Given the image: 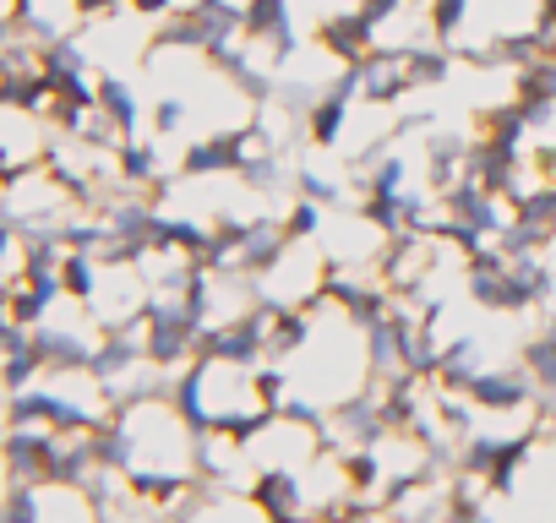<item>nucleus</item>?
Returning <instances> with one entry per match:
<instances>
[{
  "instance_id": "1",
  "label": "nucleus",
  "mask_w": 556,
  "mask_h": 523,
  "mask_svg": "<svg viewBox=\"0 0 556 523\" xmlns=\"http://www.w3.org/2000/svg\"><path fill=\"white\" fill-rule=\"evenodd\" d=\"M169 404L180 409V420L191 431H235V436L256 431L273 414V404L262 393V377L251 366H229V360H207V355H197L175 377Z\"/></svg>"
},
{
  "instance_id": "2",
  "label": "nucleus",
  "mask_w": 556,
  "mask_h": 523,
  "mask_svg": "<svg viewBox=\"0 0 556 523\" xmlns=\"http://www.w3.org/2000/svg\"><path fill=\"white\" fill-rule=\"evenodd\" d=\"M355 82H361V104H371V110H393V104H404L409 93H415V82H409V50H371L361 66H355Z\"/></svg>"
},
{
  "instance_id": "3",
  "label": "nucleus",
  "mask_w": 556,
  "mask_h": 523,
  "mask_svg": "<svg viewBox=\"0 0 556 523\" xmlns=\"http://www.w3.org/2000/svg\"><path fill=\"white\" fill-rule=\"evenodd\" d=\"M317 44H323L339 66H361V61L377 50V23H371L361 7H339V12H328V17H323Z\"/></svg>"
},
{
  "instance_id": "4",
  "label": "nucleus",
  "mask_w": 556,
  "mask_h": 523,
  "mask_svg": "<svg viewBox=\"0 0 556 523\" xmlns=\"http://www.w3.org/2000/svg\"><path fill=\"white\" fill-rule=\"evenodd\" d=\"M458 290L469 295V306L491 311V317H513V290H507V262L502 251L491 256H469L458 268Z\"/></svg>"
},
{
  "instance_id": "5",
  "label": "nucleus",
  "mask_w": 556,
  "mask_h": 523,
  "mask_svg": "<svg viewBox=\"0 0 556 523\" xmlns=\"http://www.w3.org/2000/svg\"><path fill=\"white\" fill-rule=\"evenodd\" d=\"M186 180H235V131H202L180 148Z\"/></svg>"
},
{
  "instance_id": "6",
  "label": "nucleus",
  "mask_w": 556,
  "mask_h": 523,
  "mask_svg": "<svg viewBox=\"0 0 556 523\" xmlns=\"http://www.w3.org/2000/svg\"><path fill=\"white\" fill-rule=\"evenodd\" d=\"M115 175L126 191H159L164 186V142L159 137H126L115 148Z\"/></svg>"
},
{
  "instance_id": "7",
  "label": "nucleus",
  "mask_w": 556,
  "mask_h": 523,
  "mask_svg": "<svg viewBox=\"0 0 556 523\" xmlns=\"http://www.w3.org/2000/svg\"><path fill=\"white\" fill-rule=\"evenodd\" d=\"M93 99H99V110L115 120V131H121V137H142V99H137V88H131L126 77L104 72V77H99V88H93Z\"/></svg>"
},
{
  "instance_id": "8",
  "label": "nucleus",
  "mask_w": 556,
  "mask_h": 523,
  "mask_svg": "<svg viewBox=\"0 0 556 523\" xmlns=\"http://www.w3.org/2000/svg\"><path fill=\"white\" fill-rule=\"evenodd\" d=\"M350 186L355 180H344V175H328L317 164H295V196H306V202H317L328 213H344L350 207Z\"/></svg>"
},
{
  "instance_id": "9",
  "label": "nucleus",
  "mask_w": 556,
  "mask_h": 523,
  "mask_svg": "<svg viewBox=\"0 0 556 523\" xmlns=\"http://www.w3.org/2000/svg\"><path fill=\"white\" fill-rule=\"evenodd\" d=\"M469 17H475V0H426V23H431V39L442 50H458L464 44Z\"/></svg>"
},
{
  "instance_id": "10",
  "label": "nucleus",
  "mask_w": 556,
  "mask_h": 523,
  "mask_svg": "<svg viewBox=\"0 0 556 523\" xmlns=\"http://www.w3.org/2000/svg\"><path fill=\"white\" fill-rule=\"evenodd\" d=\"M453 66H458V55H453V50H442V44H415V50H409V82H415V93L447 88Z\"/></svg>"
},
{
  "instance_id": "11",
  "label": "nucleus",
  "mask_w": 556,
  "mask_h": 523,
  "mask_svg": "<svg viewBox=\"0 0 556 523\" xmlns=\"http://www.w3.org/2000/svg\"><path fill=\"white\" fill-rule=\"evenodd\" d=\"M518 360H523V371L534 377L540 398H556V333L523 339V344H518Z\"/></svg>"
},
{
  "instance_id": "12",
  "label": "nucleus",
  "mask_w": 556,
  "mask_h": 523,
  "mask_svg": "<svg viewBox=\"0 0 556 523\" xmlns=\"http://www.w3.org/2000/svg\"><path fill=\"white\" fill-rule=\"evenodd\" d=\"M148 120H153V137H159V142H175V137H186V131L197 126L186 93H159V104L148 110Z\"/></svg>"
},
{
  "instance_id": "13",
  "label": "nucleus",
  "mask_w": 556,
  "mask_h": 523,
  "mask_svg": "<svg viewBox=\"0 0 556 523\" xmlns=\"http://www.w3.org/2000/svg\"><path fill=\"white\" fill-rule=\"evenodd\" d=\"M513 99H551L556 104V55H540L523 72H513Z\"/></svg>"
},
{
  "instance_id": "14",
  "label": "nucleus",
  "mask_w": 556,
  "mask_h": 523,
  "mask_svg": "<svg viewBox=\"0 0 556 523\" xmlns=\"http://www.w3.org/2000/svg\"><path fill=\"white\" fill-rule=\"evenodd\" d=\"M301 523H323V518H301Z\"/></svg>"
}]
</instances>
